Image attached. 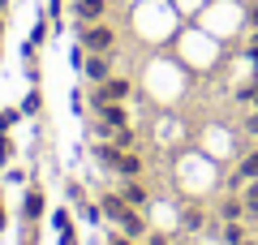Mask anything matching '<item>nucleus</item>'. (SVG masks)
I'll return each mask as SVG.
<instances>
[{
  "label": "nucleus",
  "mask_w": 258,
  "mask_h": 245,
  "mask_svg": "<svg viewBox=\"0 0 258 245\" xmlns=\"http://www.w3.org/2000/svg\"><path fill=\"white\" fill-rule=\"evenodd\" d=\"M9 228V211H5V198H0V232Z\"/></svg>",
  "instance_id": "4be33fe9"
},
{
  "label": "nucleus",
  "mask_w": 258,
  "mask_h": 245,
  "mask_svg": "<svg viewBox=\"0 0 258 245\" xmlns=\"http://www.w3.org/2000/svg\"><path fill=\"white\" fill-rule=\"evenodd\" d=\"M220 219H224V224H232V219H245V202H241V194H232V198L220 202Z\"/></svg>",
  "instance_id": "1a4fd4ad"
},
{
  "label": "nucleus",
  "mask_w": 258,
  "mask_h": 245,
  "mask_svg": "<svg viewBox=\"0 0 258 245\" xmlns=\"http://www.w3.org/2000/svg\"><path fill=\"white\" fill-rule=\"evenodd\" d=\"M116 194L129 202V207H138V211L151 202V190L142 185V176H120V190H116Z\"/></svg>",
  "instance_id": "20e7f679"
},
{
  "label": "nucleus",
  "mask_w": 258,
  "mask_h": 245,
  "mask_svg": "<svg viewBox=\"0 0 258 245\" xmlns=\"http://www.w3.org/2000/svg\"><path fill=\"white\" fill-rule=\"evenodd\" d=\"M142 245H168V236L164 232H147V236H142Z\"/></svg>",
  "instance_id": "aec40b11"
},
{
  "label": "nucleus",
  "mask_w": 258,
  "mask_h": 245,
  "mask_svg": "<svg viewBox=\"0 0 258 245\" xmlns=\"http://www.w3.org/2000/svg\"><path fill=\"white\" fill-rule=\"evenodd\" d=\"M56 236H60V245H78V232H74V228H64V232H56Z\"/></svg>",
  "instance_id": "412c9836"
},
{
  "label": "nucleus",
  "mask_w": 258,
  "mask_h": 245,
  "mask_svg": "<svg viewBox=\"0 0 258 245\" xmlns=\"http://www.w3.org/2000/svg\"><path fill=\"white\" fill-rule=\"evenodd\" d=\"M47 215V198H43V190L39 185H30L26 194H22V219L26 224H35V219H43Z\"/></svg>",
  "instance_id": "39448f33"
},
{
  "label": "nucleus",
  "mask_w": 258,
  "mask_h": 245,
  "mask_svg": "<svg viewBox=\"0 0 258 245\" xmlns=\"http://www.w3.org/2000/svg\"><path fill=\"white\" fill-rule=\"evenodd\" d=\"M237 103H249V108H258V82H254V86H245V91H237Z\"/></svg>",
  "instance_id": "dca6fc26"
},
{
  "label": "nucleus",
  "mask_w": 258,
  "mask_h": 245,
  "mask_svg": "<svg viewBox=\"0 0 258 245\" xmlns=\"http://www.w3.org/2000/svg\"><path fill=\"white\" fill-rule=\"evenodd\" d=\"M47 219H52V228H56V232H64V228H74V215H69V207H56V211H52Z\"/></svg>",
  "instance_id": "f8f14e48"
},
{
  "label": "nucleus",
  "mask_w": 258,
  "mask_h": 245,
  "mask_svg": "<svg viewBox=\"0 0 258 245\" xmlns=\"http://www.w3.org/2000/svg\"><path fill=\"white\" fill-rule=\"evenodd\" d=\"M18 120H22V108H5V112H0V134H9Z\"/></svg>",
  "instance_id": "4468645a"
},
{
  "label": "nucleus",
  "mask_w": 258,
  "mask_h": 245,
  "mask_svg": "<svg viewBox=\"0 0 258 245\" xmlns=\"http://www.w3.org/2000/svg\"><path fill=\"white\" fill-rule=\"evenodd\" d=\"M69 18H74L78 26L108 22V0H74V5H69Z\"/></svg>",
  "instance_id": "f03ea898"
},
{
  "label": "nucleus",
  "mask_w": 258,
  "mask_h": 245,
  "mask_svg": "<svg viewBox=\"0 0 258 245\" xmlns=\"http://www.w3.org/2000/svg\"><path fill=\"white\" fill-rule=\"evenodd\" d=\"M9 163H13V138L0 134V168H9Z\"/></svg>",
  "instance_id": "2eb2a0df"
},
{
  "label": "nucleus",
  "mask_w": 258,
  "mask_h": 245,
  "mask_svg": "<svg viewBox=\"0 0 258 245\" xmlns=\"http://www.w3.org/2000/svg\"><path fill=\"white\" fill-rule=\"evenodd\" d=\"M245 18H249V26H258V0L249 5V13H245Z\"/></svg>",
  "instance_id": "5701e85b"
},
{
  "label": "nucleus",
  "mask_w": 258,
  "mask_h": 245,
  "mask_svg": "<svg viewBox=\"0 0 258 245\" xmlns=\"http://www.w3.org/2000/svg\"><path fill=\"white\" fill-rule=\"evenodd\" d=\"M99 95H103L108 103H125L129 95H134V82H129V78H120V73H112L108 82H99Z\"/></svg>",
  "instance_id": "423d86ee"
},
{
  "label": "nucleus",
  "mask_w": 258,
  "mask_h": 245,
  "mask_svg": "<svg viewBox=\"0 0 258 245\" xmlns=\"http://www.w3.org/2000/svg\"><path fill=\"white\" fill-rule=\"evenodd\" d=\"M249 43H254V47H258V26H254V35H249Z\"/></svg>",
  "instance_id": "393cba45"
},
{
  "label": "nucleus",
  "mask_w": 258,
  "mask_h": 245,
  "mask_svg": "<svg viewBox=\"0 0 258 245\" xmlns=\"http://www.w3.org/2000/svg\"><path fill=\"white\" fill-rule=\"evenodd\" d=\"M39 112H43V95H39V82H35L30 95L22 99V116H39Z\"/></svg>",
  "instance_id": "9b49d317"
},
{
  "label": "nucleus",
  "mask_w": 258,
  "mask_h": 245,
  "mask_svg": "<svg viewBox=\"0 0 258 245\" xmlns=\"http://www.w3.org/2000/svg\"><path fill=\"white\" fill-rule=\"evenodd\" d=\"M0 5H9V0H0Z\"/></svg>",
  "instance_id": "a878e982"
},
{
  "label": "nucleus",
  "mask_w": 258,
  "mask_h": 245,
  "mask_svg": "<svg viewBox=\"0 0 258 245\" xmlns=\"http://www.w3.org/2000/svg\"><path fill=\"white\" fill-rule=\"evenodd\" d=\"M181 224H185V232H198V228H203V211H198V207H189V211L181 215Z\"/></svg>",
  "instance_id": "ddd939ff"
},
{
  "label": "nucleus",
  "mask_w": 258,
  "mask_h": 245,
  "mask_svg": "<svg viewBox=\"0 0 258 245\" xmlns=\"http://www.w3.org/2000/svg\"><path fill=\"white\" fill-rule=\"evenodd\" d=\"M245 134H249V138H258V108L245 116Z\"/></svg>",
  "instance_id": "6ab92c4d"
},
{
  "label": "nucleus",
  "mask_w": 258,
  "mask_h": 245,
  "mask_svg": "<svg viewBox=\"0 0 258 245\" xmlns=\"http://www.w3.org/2000/svg\"><path fill=\"white\" fill-rule=\"evenodd\" d=\"M245 56H249V65H254V69H258V47H254V43L245 47Z\"/></svg>",
  "instance_id": "b1692460"
},
{
  "label": "nucleus",
  "mask_w": 258,
  "mask_h": 245,
  "mask_svg": "<svg viewBox=\"0 0 258 245\" xmlns=\"http://www.w3.org/2000/svg\"><path fill=\"white\" fill-rule=\"evenodd\" d=\"M95 120H103L108 129H129V108L125 103H99L95 108Z\"/></svg>",
  "instance_id": "0eeeda50"
},
{
  "label": "nucleus",
  "mask_w": 258,
  "mask_h": 245,
  "mask_svg": "<svg viewBox=\"0 0 258 245\" xmlns=\"http://www.w3.org/2000/svg\"><path fill=\"white\" fill-rule=\"evenodd\" d=\"M241 202H245V219H258V181H249L241 190Z\"/></svg>",
  "instance_id": "9d476101"
},
{
  "label": "nucleus",
  "mask_w": 258,
  "mask_h": 245,
  "mask_svg": "<svg viewBox=\"0 0 258 245\" xmlns=\"http://www.w3.org/2000/svg\"><path fill=\"white\" fill-rule=\"evenodd\" d=\"M108 245H142V241H134V236H125V232H108Z\"/></svg>",
  "instance_id": "a211bd4d"
},
{
  "label": "nucleus",
  "mask_w": 258,
  "mask_h": 245,
  "mask_svg": "<svg viewBox=\"0 0 258 245\" xmlns=\"http://www.w3.org/2000/svg\"><path fill=\"white\" fill-rule=\"evenodd\" d=\"M47 30H52V22H35V30H30V43H43V39H47Z\"/></svg>",
  "instance_id": "f3484780"
},
{
  "label": "nucleus",
  "mask_w": 258,
  "mask_h": 245,
  "mask_svg": "<svg viewBox=\"0 0 258 245\" xmlns=\"http://www.w3.org/2000/svg\"><path fill=\"white\" fill-rule=\"evenodd\" d=\"M78 43H82V52L112 56V52H116V26H112V22H91V26H78Z\"/></svg>",
  "instance_id": "f257e3e1"
},
{
  "label": "nucleus",
  "mask_w": 258,
  "mask_h": 245,
  "mask_svg": "<svg viewBox=\"0 0 258 245\" xmlns=\"http://www.w3.org/2000/svg\"><path fill=\"white\" fill-rule=\"evenodd\" d=\"M249 245H258V241H249Z\"/></svg>",
  "instance_id": "bb28decb"
},
{
  "label": "nucleus",
  "mask_w": 258,
  "mask_h": 245,
  "mask_svg": "<svg viewBox=\"0 0 258 245\" xmlns=\"http://www.w3.org/2000/svg\"><path fill=\"white\" fill-rule=\"evenodd\" d=\"M254 241H258V236H254Z\"/></svg>",
  "instance_id": "cd10ccee"
},
{
  "label": "nucleus",
  "mask_w": 258,
  "mask_h": 245,
  "mask_svg": "<svg viewBox=\"0 0 258 245\" xmlns=\"http://www.w3.org/2000/svg\"><path fill=\"white\" fill-rule=\"evenodd\" d=\"M220 241H224V245H249L245 219H232V224H220Z\"/></svg>",
  "instance_id": "6e6552de"
},
{
  "label": "nucleus",
  "mask_w": 258,
  "mask_h": 245,
  "mask_svg": "<svg viewBox=\"0 0 258 245\" xmlns=\"http://www.w3.org/2000/svg\"><path fill=\"white\" fill-rule=\"evenodd\" d=\"M82 73H86V82H91V86H99V82H108V78H112V56L86 52V60H82Z\"/></svg>",
  "instance_id": "7ed1b4c3"
}]
</instances>
